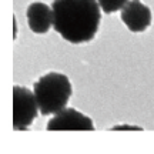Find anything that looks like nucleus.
Returning <instances> with one entry per match:
<instances>
[{
  "mask_svg": "<svg viewBox=\"0 0 154 154\" xmlns=\"http://www.w3.org/2000/svg\"><path fill=\"white\" fill-rule=\"evenodd\" d=\"M121 20L133 33H143L151 24L153 14L141 0H128L121 9Z\"/></svg>",
  "mask_w": 154,
  "mask_h": 154,
  "instance_id": "5",
  "label": "nucleus"
},
{
  "mask_svg": "<svg viewBox=\"0 0 154 154\" xmlns=\"http://www.w3.org/2000/svg\"><path fill=\"white\" fill-rule=\"evenodd\" d=\"M29 27L33 33L44 34L53 27V9L42 2H34L26 10Z\"/></svg>",
  "mask_w": 154,
  "mask_h": 154,
  "instance_id": "6",
  "label": "nucleus"
},
{
  "mask_svg": "<svg viewBox=\"0 0 154 154\" xmlns=\"http://www.w3.org/2000/svg\"><path fill=\"white\" fill-rule=\"evenodd\" d=\"M49 131H61V130H79V131H93L94 124L91 119L80 113L76 109H63L56 113L53 119L47 123Z\"/></svg>",
  "mask_w": 154,
  "mask_h": 154,
  "instance_id": "4",
  "label": "nucleus"
},
{
  "mask_svg": "<svg viewBox=\"0 0 154 154\" xmlns=\"http://www.w3.org/2000/svg\"><path fill=\"white\" fill-rule=\"evenodd\" d=\"M53 29L73 44L93 40L100 26L101 14L97 0H54Z\"/></svg>",
  "mask_w": 154,
  "mask_h": 154,
  "instance_id": "1",
  "label": "nucleus"
},
{
  "mask_svg": "<svg viewBox=\"0 0 154 154\" xmlns=\"http://www.w3.org/2000/svg\"><path fill=\"white\" fill-rule=\"evenodd\" d=\"M110 130H113V131H119V130H136V131H143V127L140 126H128V124H121V126H114L111 127Z\"/></svg>",
  "mask_w": 154,
  "mask_h": 154,
  "instance_id": "8",
  "label": "nucleus"
},
{
  "mask_svg": "<svg viewBox=\"0 0 154 154\" xmlns=\"http://www.w3.org/2000/svg\"><path fill=\"white\" fill-rule=\"evenodd\" d=\"M38 104L34 91L22 86L13 87V128L27 130L38 114Z\"/></svg>",
  "mask_w": 154,
  "mask_h": 154,
  "instance_id": "3",
  "label": "nucleus"
},
{
  "mask_svg": "<svg viewBox=\"0 0 154 154\" xmlns=\"http://www.w3.org/2000/svg\"><path fill=\"white\" fill-rule=\"evenodd\" d=\"M100 9L104 11L106 14H111L114 11L121 10L127 5L128 0H97Z\"/></svg>",
  "mask_w": 154,
  "mask_h": 154,
  "instance_id": "7",
  "label": "nucleus"
},
{
  "mask_svg": "<svg viewBox=\"0 0 154 154\" xmlns=\"http://www.w3.org/2000/svg\"><path fill=\"white\" fill-rule=\"evenodd\" d=\"M33 91L40 113L43 116H50L66 109L73 88L66 74L51 72L34 83Z\"/></svg>",
  "mask_w": 154,
  "mask_h": 154,
  "instance_id": "2",
  "label": "nucleus"
}]
</instances>
